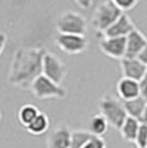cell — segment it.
Masks as SVG:
<instances>
[{"label": "cell", "mask_w": 147, "mask_h": 148, "mask_svg": "<svg viewBox=\"0 0 147 148\" xmlns=\"http://www.w3.org/2000/svg\"><path fill=\"white\" fill-rule=\"evenodd\" d=\"M47 50L36 47H21L14 51L8 82L20 90H30L33 81L43 72V58Z\"/></svg>", "instance_id": "obj_1"}, {"label": "cell", "mask_w": 147, "mask_h": 148, "mask_svg": "<svg viewBox=\"0 0 147 148\" xmlns=\"http://www.w3.org/2000/svg\"><path fill=\"white\" fill-rule=\"evenodd\" d=\"M100 113L104 115L110 126L118 130L128 116L124 102L113 95H105L102 97L100 101Z\"/></svg>", "instance_id": "obj_2"}, {"label": "cell", "mask_w": 147, "mask_h": 148, "mask_svg": "<svg viewBox=\"0 0 147 148\" xmlns=\"http://www.w3.org/2000/svg\"><path fill=\"white\" fill-rule=\"evenodd\" d=\"M122 10L111 0L104 1L95 9L91 19V25L98 34L102 36L122 16Z\"/></svg>", "instance_id": "obj_3"}, {"label": "cell", "mask_w": 147, "mask_h": 148, "mask_svg": "<svg viewBox=\"0 0 147 148\" xmlns=\"http://www.w3.org/2000/svg\"><path fill=\"white\" fill-rule=\"evenodd\" d=\"M30 91L34 97L39 99H65L67 88L63 87L60 83H56L49 79L44 74L38 76L31 84Z\"/></svg>", "instance_id": "obj_4"}, {"label": "cell", "mask_w": 147, "mask_h": 148, "mask_svg": "<svg viewBox=\"0 0 147 148\" xmlns=\"http://www.w3.org/2000/svg\"><path fill=\"white\" fill-rule=\"evenodd\" d=\"M55 28L59 33L85 34L87 30V21L84 16L75 11H65L61 13L56 21Z\"/></svg>", "instance_id": "obj_5"}, {"label": "cell", "mask_w": 147, "mask_h": 148, "mask_svg": "<svg viewBox=\"0 0 147 148\" xmlns=\"http://www.w3.org/2000/svg\"><path fill=\"white\" fill-rule=\"evenodd\" d=\"M58 48L70 56L81 54L89 48V40L85 34L59 33L55 38Z\"/></svg>", "instance_id": "obj_6"}, {"label": "cell", "mask_w": 147, "mask_h": 148, "mask_svg": "<svg viewBox=\"0 0 147 148\" xmlns=\"http://www.w3.org/2000/svg\"><path fill=\"white\" fill-rule=\"evenodd\" d=\"M42 74L61 84L67 74V66L59 56L47 51L43 58Z\"/></svg>", "instance_id": "obj_7"}, {"label": "cell", "mask_w": 147, "mask_h": 148, "mask_svg": "<svg viewBox=\"0 0 147 148\" xmlns=\"http://www.w3.org/2000/svg\"><path fill=\"white\" fill-rule=\"evenodd\" d=\"M100 49L111 59L122 60L126 56V37H102Z\"/></svg>", "instance_id": "obj_8"}, {"label": "cell", "mask_w": 147, "mask_h": 148, "mask_svg": "<svg viewBox=\"0 0 147 148\" xmlns=\"http://www.w3.org/2000/svg\"><path fill=\"white\" fill-rule=\"evenodd\" d=\"M71 134L72 132L69 125L67 123H60L48 136L47 148H70Z\"/></svg>", "instance_id": "obj_9"}, {"label": "cell", "mask_w": 147, "mask_h": 148, "mask_svg": "<svg viewBox=\"0 0 147 148\" xmlns=\"http://www.w3.org/2000/svg\"><path fill=\"white\" fill-rule=\"evenodd\" d=\"M120 65H121L123 76L136 81L141 80L147 69L146 64H144L138 58H126L125 56L122 60H120Z\"/></svg>", "instance_id": "obj_10"}, {"label": "cell", "mask_w": 147, "mask_h": 148, "mask_svg": "<svg viewBox=\"0 0 147 148\" xmlns=\"http://www.w3.org/2000/svg\"><path fill=\"white\" fill-rule=\"evenodd\" d=\"M116 91L118 97L122 101L133 99L135 97H138L139 95H142L139 81L133 80V79H129V77H125V76H123L122 79L117 82Z\"/></svg>", "instance_id": "obj_11"}, {"label": "cell", "mask_w": 147, "mask_h": 148, "mask_svg": "<svg viewBox=\"0 0 147 148\" xmlns=\"http://www.w3.org/2000/svg\"><path fill=\"white\" fill-rule=\"evenodd\" d=\"M136 29L133 21L125 12L111 25L102 34V37H127L132 31Z\"/></svg>", "instance_id": "obj_12"}, {"label": "cell", "mask_w": 147, "mask_h": 148, "mask_svg": "<svg viewBox=\"0 0 147 148\" xmlns=\"http://www.w3.org/2000/svg\"><path fill=\"white\" fill-rule=\"evenodd\" d=\"M147 44V38L137 28L126 37V58H137Z\"/></svg>", "instance_id": "obj_13"}, {"label": "cell", "mask_w": 147, "mask_h": 148, "mask_svg": "<svg viewBox=\"0 0 147 148\" xmlns=\"http://www.w3.org/2000/svg\"><path fill=\"white\" fill-rule=\"evenodd\" d=\"M123 102H124L128 116L137 118L141 122H143V117H144V113H145L147 104V97H145L144 95H139L138 97L128 99V101H123Z\"/></svg>", "instance_id": "obj_14"}, {"label": "cell", "mask_w": 147, "mask_h": 148, "mask_svg": "<svg viewBox=\"0 0 147 148\" xmlns=\"http://www.w3.org/2000/svg\"><path fill=\"white\" fill-rule=\"evenodd\" d=\"M141 124L142 122L139 119L132 117V116H127L125 122L123 123L122 127L120 128L123 139H125L126 142L129 143H135V139H136V136H137Z\"/></svg>", "instance_id": "obj_15"}, {"label": "cell", "mask_w": 147, "mask_h": 148, "mask_svg": "<svg viewBox=\"0 0 147 148\" xmlns=\"http://www.w3.org/2000/svg\"><path fill=\"white\" fill-rule=\"evenodd\" d=\"M50 127V119L48 117V115L45 113L41 112L38 115L36 119L29 124L25 128L28 130V133H30L31 135L33 136H42L43 134H45Z\"/></svg>", "instance_id": "obj_16"}, {"label": "cell", "mask_w": 147, "mask_h": 148, "mask_svg": "<svg viewBox=\"0 0 147 148\" xmlns=\"http://www.w3.org/2000/svg\"><path fill=\"white\" fill-rule=\"evenodd\" d=\"M109 126H110V123L101 113L92 115L89 121V130L95 136L105 135L109 130Z\"/></svg>", "instance_id": "obj_17"}, {"label": "cell", "mask_w": 147, "mask_h": 148, "mask_svg": "<svg viewBox=\"0 0 147 148\" xmlns=\"http://www.w3.org/2000/svg\"><path fill=\"white\" fill-rule=\"evenodd\" d=\"M41 113L39 107L33 104H25L20 107L18 111V119L21 125L27 127L29 124H31L38 115Z\"/></svg>", "instance_id": "obj_18"}, {"label": "cell", "mask_w": 147, "mask_h": 148, "mask_svg": "<svg viewBox=\"0 0 147 148\" xmlns=\"http://www.w3.org/2000/svg\"><path fill=\"white\" fill-rule=\"evenodd\" d=\"M93 134L87 130H75L71 134V145L70 148H82L91 139Z\"/></svg>", "instance_id": "obj_19"}, {"label": "cell", "mask_w": 147, "mask_h": 148, "mask_svg": "<svg viewBox=\"0 0 147 148\" xmlns=\"http://www.w3.org/2000/svg\"><path fill=\"white\" fill-rule=\"evenodd\" d=\"M134 144L137 146V148H143L147 146V123L145 122H142Z\"/></svg>", "instance_id": "obj_20"}, {"label": "cell", "mask_w": 147, "mask_h": 148, "mask_svg": "<svg viewBox=\"0 0 147 148\" xmlns=\"http://www.w3.org/2000/svg\"><path fill=\"white\" fill-rule=\"evenodd\" d=\"M82 148H106V143L102 136L93 135L91 137V139Z\"/></svg>", "instance_id": "obj_21"}, {"label": "cell", "mask_w": 147, "mask_h": 148, "mask_svg": "<svg viewBox=\"0 0 147 148\" xmlns=\"http://www.w3.org/2000/svg\"><path fill=\"white\" fill-rule=\"evenodd\" d=\"M111 1L116 7H118L123 12L133 9L137 3V0H111Z\"/></svg>", "instance_id": "obj_22"}, {"label": "cell", "mask_w": 147, "mask_h": 148, "mask_svg": "<svg viewBox=\"0 0 147 148\" xmlns=\"http://www.w3.org/2000/svg\"><path fill=\"white\" fill-rule=\"evenodd\" d=\"M139 85H141L142 90V95H144L145 97H147V69L145 71L144 75L142 76V79L139 80Z\"/></svg>", "instance_id": "obj_23"}, {"label": "cell", "mask_w": 147, "mask_h": 148, "mask_svg": "<svg viewBox=\"0 0 147 148\" xmlns=\"http://www.w3.org/2000/svg\"><path fill=\"white\" fill-rule=\"evenodd\" d=\"M93 1L94 0H74V2L80 7L81 9H83V10H86V9L91 8L93 5Z\"/></svg>", "instance_id": "obj_24"}, {"label": "cell", "mask_w": 147, "mask_h": 148, "mask_svg": "<svg viewBox=\"0 0 147 148\" xmlns=\"http://www.w3.org/2000/svg\"><path fill=\"white\" fill-rule=\"evenodd\" d=\"M7 41H8L7 36L5 34V33H1V36H0V53H1V54H2V53H3V51H5Z\"/></svg>", "instance_id": "obj_25"}, {"label": "cell", "mask_w": 147, "mask_h": 148, "mask_svg": "<svg viewBox=\"0 0 147 148\" xmlns=\"http://www.w3.org/2000/svg\"><path fill=\"white\" fill-rule=\"evenodd\" d=\"M137 58H138L144 64L147 65V44L145 45V48L142 50V52L139 53V56H137Z\"/></svg>", "instance_id": "obj_26"}, {"label": "cell", "mask_w": 147, "mask_h": 148, "mask_svg": "<svg viewBox=\"0 0 147 148\" xmlns=\"http://www.w3.org/2000/svg\"><path fill=\"white\" fill-rule=\"evenodd\" d=\"M143 122H147V104H146V108H145V113H144V117H143Z\"/></svg>", "instance_id": "obj_27"}, {"label": "cell", "mask_w": 147, "mask_h": 148, "mask_svg": "<svg viewBox=\"0 0 147 148\" xmlns=\"http://www.w3.org/2000/svg\"><path fill=\"white\" fill-rule=\"evenodd\" d=\"M143 148H147V146H146V147H143Z\"/></svg>", "instance_id": "obj_28"}, {"label": "cell", "mask_w": 147, "mask_h": 148, "mask_svg": "<svg viewBox=\"0 0 147 148\" xmlns=\"http://www.w3.org/2000/svg\"><path fill=\"white\" fill-rule=\"evenodd\" d=\"M137 1H138V0H137Z\"/></svg>", "instance_id": "obj_29"}, {"label": "cell", "mask_w": 147, "mask_h": 148, "mask_svg": "<svg viewBox=\"0 0 147 148\" xmlns=\"http://www.w3.org/2000/svg\"><path fill=\"white\" fill-rule=\"evenodd\" d=\"M146 123H147V122H146Z\"/></svg>", "instance_id": "obj_30"}]
</instances>
